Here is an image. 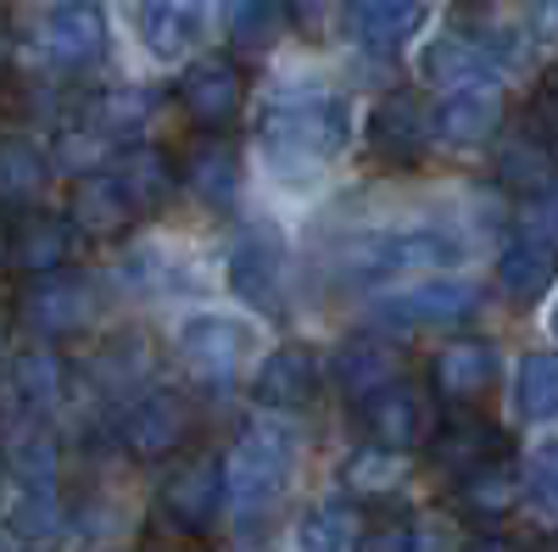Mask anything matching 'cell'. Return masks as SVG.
<instances>
[{
	"mask_svg": "<svg viewBox=\"0 0 558 552\" xmlns=\"http://www.w3.org/2000/svg\"><path fill=\"white\" fill-rule=\"evenodd\" d=\"M263 151L274 168H324L352 140V101L324 84H286L263 112Z\"/></svg>",
	"mask_w": 558,
	"mask_h": 552,
	"instance_id": "1",
	"label": "cell"
},
{
	"mask_svg": "<svg viewBox=\"0 0 558 552\" xmlns=\"http://www.w3.org/2000/svg\"><path fill=\"white\" fill-rule=\"evenodd\" d=\"M514 62H520V39L508 28H497V23H463L452 34H436L425 51H418L425 84L447 89V96H463V89H497Z\"/></svg>",
	"mask_w": 558,
	"mask_h": 552,
	"instance_id": "2",
	"label": "cell"
},
{
	"mask_svg": "<svg viewBox=\"0 0 558 552\" xmlns=\"http://www.w3.org/2000/svg\"><path fill=\"white\" fill-rule=\"evenodd\" d=\"M223 475L235 519H263L296 475V436L286 425H252L235 441V452L223 457Z\"/></svg>",
	"mask_w": 558,
	"mask_h": 552,
	"instance_id": "3",
	"label": "cell"
},
{
	"mask_svg": "<svg viewBox=\"0 0 558 552\" xmlns=\"http://www.w3.org/2000/svg\"><path fill=\"white\" fill-rule=\"evenodd\" d=\"M463 262V241L447 229H386L380 241H368L352 262L357 280H397V273H447Z\"/></svg>",
	"mask_w": 558,
	"mask_h": 552,
	"instance_id": "4",
	"label": "cell"
},
{
	"mask_svg": "<svg viewBox=\"0 0 558 552\" xmlns=\"http://www.w3.org/2000/svg\"><path fill=\"white\" fill-rule=\"evenodd\" d=\"M96 307H101L96 285H89L84 273H68V268L39 273V280H28L23 296H17V318L34 335H45V341H62V335L89 330V324H96Z\"/></svg>",
	"mask_w": 558,
	"mask_h": 552,
	"instance_id": "5",
	"label": "cell"
},
{
	"mask_svg": "<svg viewBox=\"0 0 558 552\" xmlns=\"http://www.w3.org/2000/svg\"><path fill=\"white\" fill-rule=\"evenodd\" d=\"M157 508L173 530H213L218 514L229 508V475H223V457L218 452H196V457H184V464L162 480L157 491Z\"/></svg>",
	"mask_w": 558,
	"mask_h": 552,
	"instance_id": "6",
	"label": "cell"
},
{
	"mask_svg": "<svg viewBox=\"0 0 558 552\" xmlns=\"http://www.w3.org/2000/svg\"><path fill=\"white\" fill-rule=\"evenodd\" d=\"M481 307V285L463 273H430L386 302H375V318L391 330H441V324H463Z\"/></svg>",
	"mask_w": 558,
	"mask_h": 552,
	"instance_id": "7",
	"label": "cell"
},
{
	"mask_svg": "<svg viewBox=\"0 0 558 552\" xmlns=\"http://www.w3.org/2000/svg\"><path fill=\"white\" fill-rule=\"evenodd\" d=\"M112 45V23L101 0H57L39 23V57L62 68V73H84L107 57Z\"/></svg>",
	"mask_w": 558,
	"mask_h": 552,
	"instance_id": "8",
	"label": "cell"
},
{
	"mask_svg": "<svg viewBox=\"0 0 558 552\" xmlns=\"http://www.w3.org/2000/svg\"><path fill=\"white\" fill-rule=\"evenodd\" d=\"M173 346H179L184 368H196V375H207V380H229L257 352V330L246 324V318H235V312H213L207 307V312L184 318Z\"/></svg>",
	"mask_w": 558,
	"mask_h": 552,
	"instance_id": "9",
	"label": "cell"
},
{
	"mask_svg": "<svg viewBox=\"0 0 558 552\" xmlns=\"http://www.w3.org/2000/svg\"><path fill=\"white\" fill-rule=\"evenodd\" d=\"M363 425H368V441L375 446H391V452H413V446H430L436 436V385H413V380H397L386 391H375L363 402Z\"/></svg>",
	"mask_w": 558,
	"mask_h": 552,
	"instance_id": "10",
	"label": "cell"
},
{
	"mask_svg": "<svg viewBox=\"0 0 558 552\" xmlns=\"http://www.w3.org/2000/svg\"><path fill=\"white\" fill-rule=\"evenodd\" d=\"M363 146L391 168H413L436 146V107H425L413 89H391V96H380V107L368 112Z\"/></svg>",
	"mask_w": 558,
	"mask_h": 552,
	"instance_id": "11",
	"label": "cell"
},
{
	"mask_svg": "<svg viewBox=\"0 0 558 552\" xmlns=\"http://www.w3.org/2000/svg\"><path fill=\"white\" fill-rule=\"evenodd\" d=\"M184 436H191V402L179 391H146L118 413V441H123L129 457H140V464L173 457L184 446Z\"/></svg>",
	"mask_w": 558,
	"mask_h": 552,
	"instance_id": "12",
	"label": "cell"
},
{
	"mask_svg": "<svg viewBox=\"0 0 558 552\" xmlns=\"http://www.w3.org/2000/svg\"><path fill=\"white\" fill-rule=\"evenodd\" d=\"M179 107L196 128H223L235 123L246 107V68L229 62V57H202L184 68L179 78Z\"/></svg>",
	"mask_w": 558,
	"mask_h": 552,
	"instance_id": "13",
	"label": "cell"
},
{
	"mask_svg": "<svg viewBox=\"0 0 558 552\" xmlns=\"http://www.w3.org/2000/svg\"><path fill=\"white\" fill-rule=\"evenodd\" d=\"M492 173H497V184H508V191L542 196L547 184H558V146H553V134L536 128V123L497 134V146H492Z\"/></svg>",
	"mask_w": 558,
	"mask_h": 552,
	"instance_id": "14",
	"label": "cell"
},
{
	"mask_svg": "<svg viewBox=\"0 0 558 552\" xmlns=\"http://www.w3.org/2000/svg\"><path fill=\"white\" fill-rule=\"evenodd\" d=\"M330 375H336L341 396L368 402L375 391H386V385L402 380V352H397L386 335H368V330H363V335H347V341L336 346Z\"/></svg>",
	"mask_w": 558,
	"mask_h": 552,
	"instance_id": "15",
	"label": "cell"
},
{
	"mask_svg": "<svg viewBox=\"0 0 558 552\" xmlns=\"http://www.w3.org/2000/svg\"><path fill=\"white\" fill-rule=\"evenodd\" d=\"M229 285H235V296L257 312L286 307V252H279V241L252 229V235L229 252Z\"/></svg>",
	"mask_w": 558,
	"mask_h": 552,
	"instance_id": "16",
	"label": "cell"
},
{
	"mask_svg": "<svg viewBox=\"0 0 558 552\" xmlns=\"http://www.w3.org/2000/svg\"><path fill=\"white\" fill-rule=\"evenodd\" d=\"M318 396V357L307 346H279L257 363L252 375V402L268 413H296Z\"/></svg>",
	"mask_w": 558,
	"mask_h": 552,
	"instance_id": "17",
	"label": "cell"
},
{
	"mask_svg": "<svg viewBox=\"0 0 558 552\" xmlns=\"http://www.w3.org/2000/svg\"><path fill=\"white\" fill-rule=\"evenodd\" d=\"M553 285H558V241L520 235L497 252V291L514 307H536Z\"/></svg>",
	"mask_w": 558,
	"mask_h": 552,
	"instance_id": "18",
	"label": "cell"
},
{
	"mask_svg": "<svg viewBox=\"0 0 558 552\" xmlns=\"http://www.w3.org/2000/svg\"><path fill=\"white\" fill-rule=\"evenodd\" d=\"M430 385H436L441 402H458V407L481 402L497 385V346L492 341H475V335L441 346L436 363H430Z\"/></svg>",
	"mask_w": 558,
	"mask_h": 552,
	"instance_id": "19",
	"label": "cell"
},
{
	"mask_svg": "<svg viewBox=\"0 0 558 552\" xmlns=\"http://www.w3.org/2000/svg\"><path fill=\"white\" fill-rule=\"evenodd\" d=\"M430 7L425 0H347V28L368 51H402L425 28Z\"/></svg>",
	"mask_w": 558,
	"mask_h": 552,
	"instance_id": "20",
	"label": "cell"
},
{
	"mask_svg": "<svg viewBox=\"0 0 558 552\" xmlns=\"http://www.w3.org/2000/svg\"><path fill=\"white\" fill-rule=\"evenodd\" d=\"M68 218H73L78 235H89V241H118L140 212L129 207L123 184H118V179H112V168H107V173H84V179L73 184V196H68Z\"/></svg>",
	"mask_w": 558,
	"mask_h": 552,
	"instance_id": "21",
	"label": "cell"
},
{
	"mask_svg": "<svg viewBox=\"0 0 558 552\" xmlns=\"http://www.w3.org/2000/svg\"><path fill=\"white\" fill-rule=\"evenodd\" d=\"M112 179L123 184V196L129 207L146 218V212H162L179 191V168L162 146H123L118 162H112Z\"/></svg>",
	"mask_w": 558,
	"mask_h": 552,
	"instance_id": "22",
	"label": "cell"
},
{
	"mask_svg": "<svg viewBox=\"0 0 558 552\" xmlns=\"http://www.w3.org/2000/svg\"><path fill=\"white\" fill-rule=\"evenodd\" d=\"M134 28H140V45H146L157 62H179V57L196 51L202 12H196V0H140Z\"/></svg>",
	"mask_w": 558,
	"mask_h": 552,
	"instance_id": "23",
	"label": "cell"
},
{
	"mask_svg": "<svg viewBox=\"0 0 558 552\" xmlns=\"http://www.w3.org/2000/svg\"><path fill=\"white\" fill-rule=\"evenodd\" d=\"M502 128V107L492 89H463V96H447L436 107V146L447 151H481L497 140Z\"/></svg>",
	"mask_w": 558,
	"mask_h": 552,
	"instance_id": "24",
	"label": "cell"
},
{
	"mask_svg": "<svg viewBox=\"0 0 558 552\" xmlns=\"http://www.w3.org/2000/svg\"><path fill=\"white\" fill-rule=\"evenodd\" d=\"M73 218H57V212H28L17 229H12V268L23 280H39V273H57L68 268L73 257Z\"/></svg>",
	"mask_w": 558,
	"mask_h": 552,
	"instance_id": "25",
	"label": "cell"
},
{
	"mask_svg": "<svg viewBox=\"0 0 558 552\" xmlns=\"http://www.w3.org/2000/svg\"><path fill=\"white\" fill-rule=\"evenodd\" d=\"M291 7L286 0H223L218 7V28L229 39V51H241V57H263L274 51L279 39L291 34Z\"/></svg>",
	"mask_w": 558,
	"mask_h": 552,
	"instance_id": "26",
	"label": "cell"
},
{
	"mask_svg": "<svg viewBox=\"0 0 558 552\" xmlns=\"http://www.w3.org/2000/svg\"><path fill=\"white\" fill-rule=\"evenodd\" d=\"M179 184H184V191H191L202 207H213V212L235 207V196H241V151L229 146V140H202L191 157H184Z\"/></svg>",
	"mask_w": 558,
	"mask_h": 552,
	"instance_id": "27",
	"label": "cell"
},
{
	"mask_svg": "<svg viewBox=\"0 0 558 552\" xmlns=\"http://www.w3.org/2000/svg\"><path fill=\"white\" fill-rule=\"evenodd\" d=\"M425 452H430V464H436V469H447V475H470V469L486 464V457H502L508 441H502L486 419H475V413H458V419L436 425V436H430Z\"/></svg>",
	"mask_w": 558,
	"mask_h": 552,
	"instance_id": "28",
	"label": "cell"
},
{
	"mask_svg": "<svg viewBox=\"0 0 558 552\" xmlns=\"http://www.w3.org/2000/svg\"><path fill=\"white\" fill-rule=\"evenodd\" d=\"M520 496H525V475L508 464V452L486 457V464L470 469V475H458V508L470 519H502Z\"/></svg>",
	"mask_w": 558,
	"mask_h": 552,
	"instance_id": "29",
	"label": "cell"
},
{
	"mask_svg": "<svg viewBox=\"0 0 558 552\" xmlns=\"http://www.w3.org/2000/svg\"><path fill=\"white\" fill-rule=\"evenodd\" d=\"M45 179H51L45 151L23 134H0V207H34Z\"/></svg>",
	"mask_w": 558,
	"mask_h": 552,
	"instance_id": "30",
	"label": "cell"
},
{
	"mask_svg": "<svg viewBox=\"0 0 558 552\" xmlns=\"http://www.w3.org/2000/svg\"><path fill=\"white\" fill-rule=\"evenodd\" d=\"M12 391L28 413H51L62 396H68V363L51 352V346H28L17 363H12Z\"/></svg>",
	"mask_w": 558,
	"mask_h": 552,
	"instance_id": "31",
	"label": "cell"
},
{
	"mask_svg": "<svg viewBox=\"0 0 558 552\" xmlns=\"http://www.w3.org/2000/svg\"><path fill=\"white\" fill-rule=\"evenodd\" d=\"M357 547V519L347 502H318L296 519V552H352Z\"/></svg>",
	"mask_w": 558,
	"mask_h": 552,
	"instance_id": "32",
	"label": "cell"
},
{
	"mask_svg": "<svg viewBox=\"0 0 558 552\" xmlns=\"http://www.w3.org/2000/svg\"><path fill=\"white\" fill-rule=\"evenodd\" d=\"M514 402L531 425L558 419V352H531L520 363V380H514Z\"/></svg>",
	"mask_w": 558,
	"mask_h": 552,
	"instance_id": "33",
	"label": "cell"
},
{
	"mask_svg": "<svg viewBox=\"0 0 558 552\" xmlns=\"http://www.w3.org/2000/svg\"><path fill=\"white\" fill-rule=\"evenodd\" d=\"M62 525H68V514H62L57 486H28V496L12 508V530L28 541H51V536H62Z\"/></svg>",
	"mask_w": 558,
	"mask_h": 552,
	"instance_id": "34",
	"label": "cell"
},
{
	"mask_svg": "<svg viewBox=\"0 0 558 552\" xmlns=\"http://www.w3.org/2000/svg\"><path fill=\"white\" fill-rule=\"evenodd\" d=\"M397 480H402V452H391V446H363L352 464H347V486L352 491H368V496L391 491Z\"/></svg>",
	"mask_w": 558,
	"mask_h": 552,
	"instance_id": "35",
	"label": "cell"
},
{
	"mask_svg": "<svg viewBox=\"0 0 558 552\" xmlns=\"http://www.w3.org/2000/svg\"><path fill=\"white\" fill-rule=\"evenodd\" d=\"M352 552H418V525L402 519V514H380L357 530Z\"/></svg>",
	"mask_w": 558,
	"mask_h": 552,
	"instance_id": "36",
	"label": "cell"
},
{
	"mask_svg": "<svg viewBox=\"0 0 558 552\" xmlns=\"http://www.w3.org/2000/svg\"><path fill=\"white\" fill-rule=\"evenodd\" d=\"M525 496H531V508H536L542 519H558V441H547V446L531 457Z\"/></svg>",
	"mask_w": 558,
	"mask_h": 552,
	"instance_id": "37",
	"label": "cell"
},
{
	"mask_svg": "<svg viewBox=\"0 0 558 552\" xmlns=\"http://www.w3.org/2000/svg\"><path fill=\"white\" fill-rule=\"evenodd\" d=\"M531 123H536V128H547L553 140H558V62L542 73L536 96H531Z\"/></svg>",
	"mask_w": 558,
	"mask_h": 552,
	"instance_id": "38",
	"label": "cell"
},
{
	"mask_svg": "<svg viewBox=\"0 0 558 552\" xmlns=\"http://www.w3.org/2000/svg\"><path fill=\"white\" fill-rule=\"evenodd\" d=\"M525 12V28L536 45H547V51H558V0H520Z\"/></svg>",
	"mask_w": 558,
	"mask_h": 552,
	"instance_id": "39",
	"label": "cell"
},
{
	"mask_svg": "<svg viewBox=\"0 0 558 552\" xmlns=\"http://www.w3.org/2000/svg\"><path fill=\"white\" fill-rule=\"evenodd\" d=\"M531 223L542 229L547 241H558V184H547L542 196H531Z\"/></svg>",
	"mask_w": 558,
	"mask_h": 552,
	"instance_id": "40",
	"label": "cell"
},
{
	"mask_svg": "<svg viewBox=\"0 0 558 552\" xmlns=\"http://www.w3.org/2000/svg\"><path fill=\"white\" fill-rule=\"evenodd\" d=\"M286 7H291V17H296V23H318L324 12L336 7V0H286Z\"/></svg>",
	"mask_w": 558,
	"mask_h": 552,
	"instance_id": "41",
	"label": "cell"
},
{
	"mask_svg": "<svg viewBox=\"0 0 558 552\" xmlns=\"http://www.w3.org/2000/svg\"><path fill=\"white\" fill-rule=\"evenodd\" d=\"M463 552H525V547H520L514 536H475Z\"/></svg>",
	"mask_w": 558,
	"mask_h": 552,
	"instance_id": "42",
	"label": "cell"
},
{
	"mask_svg": "<svg viewBox=\"0 0 558 552\" xmlns=\"http://www.w3.org/2000/svg\"><path fill=\"white\" fill-rule=\"evenodd\" d=\"M12 262V229H0V268Z\"/></svg>",
	"mask_w": 558,
	"mask_h": 552,
	"instance_id": "43",
	"label": "cell"
},
{
	"mask_svg": "<svg viewBox=\"0 0 558 552\" xmlns=\"http://www.w3.org/2000/svg\"><path fill=\"white\" fill-rule=\"evenodd\" d=\"M7 475H12V457L0 452V491H7Z\"/></svg>",
	"mask_w": 558,
	"mask_h": 552,
	"instance_id": "44",
	"label": "cell"
},
{
	"mask_svg": "<svg viewBox=\"0 0 558 552\" xmlns=\"http://www.w3.org/2000/svg\"><path fill=\"white\" fill-rule=\"evenodd\" d=\"M0 57H7V23H0Z\"/></svg>",
	"mask_w": 558,
	"mask_h": 552,
	"instance_id": "45",
	"label": "cell"
},
{
	"mask_svg": "<svg viewBox=\"0 0 558 552\" xmlns=\"http://www.w3.org/2000/svg\"><path fill=\"white\" fill-rule=\"evenodd\" d=\"M553 335H558V307H553Z\"/></svg>",
	"mask_w": 558,
	"mask_h": 552,
	"instance_id": "46",
	"label": "cell"
}]
</instances>
